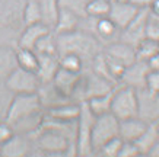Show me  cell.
<instances>
[{
	"mask_svg": "<svg viewBox=\"0 0 159 157\" xmlns=\"http://www.w3.org/2000/svg\"><path fill=\"white\" fill-rule=\"evenodd\" d=\"M111 114L118 121L137 116V93L136 89L118 85L112 92Z\"/></svg>",
	"mask_w": 159,
	"mask_h": 157,
	"instance_id": "cell-3",
	"label": "cell"
},
{
	"mask_svg": "<svg viewBox=\"0 0 159 157\" xmlns=\"http://www.w3.org/2000/svg\"><path fill=\"white\" fill-rule=\"evenodd\" d=\"M60 63H58V55H45V54H38V68H37V76H38L41 83L53 80L54 74L58 70Z\"/></svg>",
	"mask_w": 159,
	"mask_h": 157,
	"instance_id": "cell-19",
	"label": "cell"
},
{
	"mask_svg": "<svg viewBox=\"0 0 159 157\" xmlns=\"http://www.w3.org/2000/svg\"><path fill=\"white\" fill-rule=\"evenodd\" d=\"M114 92V90H112ZM112 92L105 93V95H99V96H93L91 99L85 100L88 105V108L91 109V112L95 116L98 115H104L108 114L111 111V100H112Z\"/></svg>",
	"mask_w": 159,
	"mask_h": 157,
	"instance_id": "cell-25",
	"label": "cell"
},
{
	"mask_svg": "<svg viewBox=\"0 0 159 157\" xmlns=\"http://www.w3.org/2000/svg\"><path fill=\"white\" fill-rule=\"evenodd\" d=\"M145 38L153 39V41L159 39V22L156 19H153L150 15L145 26Z\"/></svg>",
	"mask_w": 159,
	"mask_h": 157,
	"instance_id": "cell-34",
	"label": "cell"
},
{
	"mask_svg": "<svg viewBox=\"0 0 159 157\" xmlns=\"http://www.w3.org/2000/svg\"><path fill=\"white\" fill-rule=\"evenodd\" d=\"M117 135H118V119L111 112L95 116L91 131V143L93 154L105 141Z\"/></svg>",
	"mask_w": 159,
	"mask_h": 157,
	"instance_id": "cell-6",
	"label": "cell"
},
{
	"mask_svg": "<svg viewBox=\"0 0 159 157\" xmlns=\"http://www.w3.org/2000/svg\"><path fill=\"white\" fill-rule=\"evenodd\" d=\"M137 116L145 122H159V95L146 87L137 89Z\"/></svg>",
	"mask_w": 159,
	"mask_h": 157,
	"instance_id": "cell-8",
	"label": "cell"
},
{
	"mask_svg": "<svg viewBox=\"0 0 159 157\" xmlns=\"http://www.w3.org/2000/svg\"><path fill=\"white\" fill-rule=\"evenodd\" d=\"M120 2H125V0H120Z\"/></svg>",
	"mask_w": 159,
	"mask_h": 157,
	"instance_id": "cell-44",
	"label": "cell"
},
{
	"mask_svg": "<svg viewBox=\"0 0 159 157\" xmlns=\"http://www.w3.org/2000/svg\"><path fill=\"white\" fill-rule=\"evenodd\" d=\"M22 20H24V26L41 22V12H39V6L37 0H25Z\"/></svg>",
	"mask_w": 159,
	"mask_h": 157,
	"instance_id": "cell-29",
	"label": "cell"
},
{
	"mask_svg": "<svg viewBox=\"0 0 159 157\" xmlns=\"http://www.w3.org/2000/svg\"><path fill=\"white\" fill-rule=\"evenodd\" d=\"M131 5H134L137 9H149V6L152 5L153 0H127Z\"/></svg>",
	"mask_w": 159,
	"mask_h": 157,
	"instance_id": "cell-38",
	"label": "cell"
},
{
	"mask_svg": "<svg viewBox=\"0 0 159 157\" xmlns=\"http://www.w3.org/2000/svg\"><path fill=\"white\" fill-rule=\"evenodd\" d=\"M146 125H148V122L140 119L139 116L121 119V121H118V135L123 141H133L134 143L140 137V134L145 131Z\"/></svg>",
	"mask_w": 159,
	"mask_h": 157,
	"instance_id": "cell-17",
	"label": "cell"
},
{
	"mask_svg": "<svg viewBox=\"0 0 159 157\" xmlns=\"http://www.w3.org/2000/svg\"><path fill=\"white\" fill-rule=\"evenodd\" d=\"M80 76H82V73L69 72L66 68L58 67V70L54 74L51 83L56 86V89L60 93H63L64 96H67V98L72 99V95L75 92V89H76L79 80H80Z\"/></svg>",
	"mask_w": 159,
	"mask_h": 157,
	"instance_id": "cell-14",
	"label": "cell"
},
{
	"mask_svg": "<svg viewBox=\"0 0 159 157\" xmlns=\"http://www.w3.org/2000/svg\"><path fill=\"white\" fill-rule=\"evenodd\" d=\"M16 67V48L12 45L0 44V80H5Z\"/></svg>",
	"mask_w": 159,
	"mask_h": 157,
	"instance_id": "cell-20",
	"label": "cell"
},
{
	"mask_svg": "<svg viewBox=\"0 0 159 157\" xmlns=\"http://www.w3.org/2000/svg\"><path fill=\"white\" fill-rule=\"evenodd\" d=\"M34 140L29 135L15 133L12 137L0 146V156L5 157H24L31 153Z\"/></svg>",
	"mask_w": 159,
	"mask_h": 157,
	"instance_id": "cell-11",
	"label": "cell"
},
{
	"mask_svg": "<svg viewBox=\"0 0 159 157\" xmlns=\"http://www.w3.org/2000/svg\"><path fill=\"white\" fill-rule=\"evenodd\" d=\"M110 2H116V0H110Z\"/></svg>",
	"mask_w": 159,
	"mask_h": 157,
	"instance_id": "cell-43",
	"label": "cell"
},
{
	"mask_svg": "<svg viewBox=\"0 0 159 157\" xmlns=\"http://www.w3.org/2000/svg\"><path fill=\"white\" fill-rule=\"evenodd\" d=\"M149 66L146 61H139L136 60L134 63H131L124 68V72L121 74L118 85L121 86H129L133 89H142L145 87L146 83V76L149 73Z\"/></svg>",
	"mask_w": 159,
	"mask_h": 157,
	"instance_id": "cell-10",
	"label": "cell"
},
{
	"mask_svg": "<svg viewBox=\"0 0 159 157\" xmlns=\"http://www.w3.org/2000/svg\"><path fill=\"white\" fill-rule=\"evenodd\" d=\"M6 87L9 89L13 95L20 93H37L39 87V79L37 73L25 70L22 67H16L5 80Z\"/></svg>",
	"mask_w": 159,
	"mask_h": 157,
	"instance_id": "cell-7",
	"label": "cell"
},
{
	"mask_svg": "<svg viewBox=\"0 0 159 157\" xmlns=\"http://www.w3.org/2000/svg\"><path fill=\"white\" fill-rule=\"evenodd\" d=\"M158 47H159V39H158Z\"/></svg>",
	"mask_w": 159,
	"mask_h": 157,
	"instance_id": "cell-42",
	"label": "cell"
},
{
	"mask_svg": "<svg viewBox=\"0 0 159 157\" xmlns=\"http://www.w3.org/2000/svg\"><path fill=\"white\" fill-rule=\"evenodd\" d=\"M16 61H18V67L35 73L38 68V54L34 50L16 48Z\"/></svg>",
	"mask_w": 159,
	"mask_h": 157,
	"instance_id": "cell-26",
	"label": "cell"
},
{
	"mask_svg": "<svg viewBox=\"0 0 159 157\" xmlns=\"http://www.w3.org/2000/svg\"><path fill=\"white\" fill-rule=\"evenodd\" d=\"M12 98H13V93L6 87L5 81L0 80V121L6 119V115H7V109H9V105L12 102Z\"/></svg>",
	"mask_w": 159,
	"mask_h": 157,
	"instance_id": "cell-33",
	"label": "cell"
},
{
	"mask_svg": "<svg viewBox=\"0 0 159 157\" xmlns=\"http://www.w3.org/2000/svg\"><path fill=\"white\" fill-rule=\"evenodd\" d=\"M159 138V127L158 122H149L146 125L145 131L140 134V137L134 141L136 147L139 148L140 154H148L149 150L153 147V144Z\"/></svg>",
	"mask_w": 159,
	"mask_h": 157,
	"instance_id": "cell-22",
	"label": "cell"
},
{
	"mask_svg": "<svg viewBox=\"0 0 159 157\" xmlns=\"http://www.w3.org/2000/svg\"><path fill=\"white\" fill-rule=\"evenodd\" d=\"M80 112V103L75 100H67L64 103L53 106L45 111V115L61 122H75Z\"/></svg>",
	"mask_w": 159,
	"mask_h": 157,
	"instance_id": "cell-16",
	"label": "cell"
},
{
	"mask_svg": "<svg viewBox=\"0 0 159 157\" xmlns=\"http://www.w3.org/2000/svg\"><path fill=\"white\" fill-rule=\"evenodd\" d=\"M57 35V48L58 55L73 52L82 58L85 64H89L92 58L101 52L104 47L93 35L85 32L82 29H76L67 33H56Z\"/></svg>",
	"mask_w": 159,
	"mask_h": 157,
	"instance_id": "cell-1",
	"label": "cell"
},
{
	"mask_svg": "<svg viewBox=\"0 0 159 157\" xmlns=\"http://www.w3.org/2000/svg\"><path fill=\"white\" fill-rule=\"evenodd\" d=\"M145 87L146 89H149L150 92L156 93V95H159V72L149 70L148 76H146Z\"/></svg>",
	"mask_w": 159,
	"mask_h": 157,
	"instance_id": "cell-35",
	"label": "cell"
},
{
	"mask_svg": "<svg viewBox=\"0 0 159 157\" xmlns=\"http://www.w3.org/2000/svg\"><path fill=\"white\" fill-rule=\"evenodd\" d=\"M134 51H136V60L148 63L150 58L159 51L158 41H153V39H149V38H143L134 47Z\"/></svg>",
	"mask_w": 159,
	"mask_h": 157,
	"instance_id": "cell-27",
	"label": "cell"
},
{
	"mask_svg": "<svg viewBox=\"0 0 159 157\" xmlns=\"http://www.w3.org/2000/svg\"><path fill=\"white\" fill-rule=\"evenodd\" d=\"M148 66H149L150 70H155V72H159V51L155 54L153 57L148 61Z\"/></svg>",
	"mask_w": 159,
	"mask_h": 157,
	"instance_id": "cell-39",
	"label": "cell"
},
{
	"mask_svg": "<svg viewBox=\"0 0 159 157\" xmlns=\"http://www.w3.org/2000/svg\"><path fill=\"white\" fill-rule=\"evenodd\" d=\"M32 140H34V146L41 154H51V156L76 154L75 140H72L69 135L58 129L41 127L32 135Z\"/></svg>",
	"mask_w": 159,
	"mask_h": 157,
	"instance_id": "cell-2",
	"label": "cell"
},
{
	"mask_svg": "<svg viewBox=\"0 0 159 157\" xmlns=\"http://www.w3.org/2000/svg\"><path fill=\"white\" fill-rule=\"evenodd\" d=\"M37 95H38L39 102H41V106H43L44 111L50 109V108H53V106H57V105H60V103H64V102H67V100H72L70 98H67V96H64L63 93H60L51 81L39 83Z\"/></svg>",
	"mask_w": 159,
	"mask_h": 157,
	"instance_id": "cell-15",
	"label": "cell"
},
{
	"mask_svg": "<svg viewBox=\"0 0 159 157\" xmlns=\"http://www.w3.org/2000/svg\"><path fill=\"white\" fill-rule=\"evenodd\" d=\"M34 51L37 54H45V55H58L57 48V35L54 31H50L45 35H43L35 44Z\"/></svg>",
	"mask_w": 159,
	"mask_h": 157,
	"instance_id": "cell-24",
	"label": "cell"
},
{
	"mask_svg": "<svg viewBox=\"0 0 159 157\" xmlns=\"http://www.w3.org/2000/svg\"><path fill=\"white\" fill-rule=\"evenodd\" d=\"M13 134H15L13 127H12L6 119H2V121H0V146L3 143H6Z\"/></svg>",
	"mask_w": 159,
	"mask_h": 157,
	"instance_id": "cell-37",
	"label": "cell"
},
{
	"mask_svg": "<svg viewBox=\"0 0 159 157\" xmlns=\"http://www.w3.org/2000/svg\"><path fill=\"white\" fill-rule=\"evenodd\" d=\"M148 156H155V157H159V138L158 141L153 144V147L149 150V153H148Z\"/></svg>",
	"mask_w": 159,
	"mask_h": 157,
	"instance_id": "cell-40",
	"label": "cell"
},
{
	"mask_svg": "<svg viewBox=\"0 0 159 157\" xmlns=\"http://www.w3.org/2000/svg\"><path fill=\"white\" fill-rule=\"evenodd\" d=\"M53 31L50 29L47 25H44L43 22L32 25H26L24 26V29L20 31L18 41H16V48H26V50H34L35 44L38 42V39L45 35L47 32Z\"/></svg>",
	"mask_w": 159,
	"mask_h": 157,
	"instance_id": "cell-13",
	"label": "cell"
},
{
	"mask_svg": "<svg viewBox=\"0 0 159 157\" xmlns=\"http://www.w3.org/2000/svg\"><path fill=\"white\" fill-rule=\"evenodd\" d=\"M95 115L88 108L86 102H80V112L76 119V135H75V146L76 154L79 156H89L93 154L91 143V131L93 125Z\"/></svg>",
	"mask_w": 159,
	"mask_h": 157,
	"instance_id": "cell-4",
	"label": "cell"
},
{
	"mask_svg": "<svg viewBox=\"0 0 159 157\" xmlns=\"http://www.w3.org/2000/svg\"><path fill=\"white\" fill-rule=\"evenodd\" d=\"M58 63H60L61 68H66L69 72L75 73H82L85 70V66H86L82 58L73 52H66V54L58 55Z\"/></svg>",
	"mask_w": 159,
	"mask_h": 157,
	"instance_id": "cell-28",
	"label": "cell"
},
{
	"mask_svg": "<svg viewBox=\"0 0 159 157\" xmlns=\"http://www.w3.org/2000/svg\"><path fill=\"white\" fill-rule=\"evenodd\" d=\"M39 111H44L39 102V98L37 93H20V95H13L12 102L7 109L6 121L9 124H15L20 119L26 118L29 115L37 114Z\"/></svg>",
	"mask_w": 159,
	"mask_h": 157,
	"instance_id": "cell-5",
	"label": "cell"
},
{
	"mask_svg": "<svg viewBox=\"0 0 159 157\" xmlns=\"http://www.w3.org/2000/svg\"><path fill=\"white\" fill-rule=\"evenodd\" d=\"M137 12H139V9H137L134 5H131L130 2H127V0H125V2L116 0V2H111L108 18H110V19L117 25V28L121 31V29H124L125 26L133 20V18L136 16Z\"/></svg>",
	"mask_w": 159,
	"mask_h": 157,
	"instance_id": "cell-12",
	"label": "cell"
},
{
	"mask_svg": "<svg viewBox=\"0 0 159 157\" xmlns=\"http://www.w3.org/2000/svg\"><path fill=\"white\" fill-rule=\"evenodd\" d=\"M150 16H152L153 19H156V20H158V22H159V15H152V13H150Z\"/></svg>",
	"mask_w": 159,
	"mask_h": 157,
	"instance_id": "cell-41",
	"label": "cell"
},
{
	"mask_svg": "<svg viewBox=\"0 0 159 157\" xmlns=\"http://www.w3.org/2000/svg\"><path fill=\"white\" fill-rule=\"evenodd\" d=\"M133 156H140L139 148L136 147V144L133 141H123L118 157H133Z\"/></svg>",
	"mask_w": 159,
	"mask_h": 157,
	"instance_id": "cell-36",
	"label": "cell"
},
{
	"mask_svg": "<svg viewBox=\"0 0 159 157\" xmlns=\"http://www.w3.org/2000/svg\"><path fill=\"white\" fill-rule=\"evenodd\" d=\"M149 9H139V12L136 13L133 20L124 29L120 31V38L118 39L136 47L142 39L145 38V26L148 19H149Z\"/></svg>",
	"mask_w": 159,
	"mask_h": 157,
	"instance_id": "cell-9",
	"label": "cell"
},
{
	"mask_svg": "<svg viewBox=\"0 0 159 157\" xmlns=\"http://www.w3.org/2000/svg\"><path fill=\"white\" fill-rule=\"evenodd\" d=\"M80 19H82L80 16H77L76 13H73L70 10L60 9L53 31L56 33H67L72 32V31H76L79 28Z\"/></svg>",
	"mask_w": 159,
	"mask_h": 157,
	"instance_id": "cell-21",
	"label": "cell"
},
{
	"mask_svg": "<svg viewBox=\"0 0 159 157\" xmlns=\"http://www.w3.org/2000/svg\"><path fill=\"white\" fill-rule=\"evenodd\" d=\"M104 52L108 54V55H111V57L117 58V60L123 63L125 67L136 61L134 47L130 45V44L124 42V41H121V39H117L114 42L105 45V47H104Z\"/></svg>",
	"mask_w": 159,
	"mask_h": 157,
	"instance_id": "cell-18",
	"label": "cell"
},
{
	"mask_svg": "<svg viewBox=\"0 0 159 157\" xmlns=\"http://www.w3.org/2000/svg\"><path fill=\"white\" fill-rule=\"evenodd\" d=\"M121 146H123V140L120 138V135H117V137H112L111 140L105 141L97 150L95 154H101V156H107V157H117L118 153H120Z\"/></svg>",
	"mask_w": 159,
	"mask_h": 157,
	"instance_id": "cell-31",
	"label": "cell"
},
{
	"mask_svg": "<svg viewBox=\"0 0 159 157\" xmlns=\"http://www.w3.org/2000/svg\"><path fill=\"white\" fill-rule=\"evenodd\" d=\"M41 12V22L47 25L50 29H54L56 20H57L58 12V0H37Z\"/></svg>",
	"mask_w": 159,
	"mask_h": 157,
	"instance_id": "cell-23",
	"label": "cell"
},
{
	"mask_svg": "<svg viewBox=\"0 0 159 157\" xmlns=\"http://www.w3.org/2000/svg\"><path fill=\"white\" fill-rule=\"evenodd\" d=\"M110 7H111L110 0H88L86 16H91V18H102V16H108Z\"/></svg>",
	"mask_w": 159,
	"mask_h": 157,
	"instance_id": "cell-30",
	"label": "cell"
},
{
	"mask_svg": "<svg viewBox=\"0 0 159 157\" xmlns=\"http://www.w3.org/2000/svg\"><path fill=\"white\" fill-rule=\"evenodd\" d=\"M86 3L88 0H58V7L60 9L70 10L77 16H86Z\"/></svg>",
	"mask_w": 159,
	"mask_h": 157,
	"instance_id": "cell-32",
	"label": "cell"
},
{
	"mask_svg": "<svg viewBox=\"0 0 159 157\" xmlns=\"http://www.w3.org/2000/svg\"><path fill=\"white\" fill-rule=\"evenodd\" d=\"M158 127H159V122H158Z\"/></svg>",
	"mask_w": 159,
	"mask_h": 157,
	"instance_id": "cell-45",
	"label": "cell"
}]
</instances>
